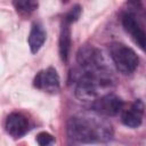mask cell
<instances>
[{
    "instance_id": "1",
    "label": "cell",
    "mask_w": 146,
    "mask_h": 146,
    "mask_svg": "<svg viewBox=\"0 0 146 146\" xmlns=\"http://www.w3.org/2000/svg\"><path fill=\"white\" fill-rule=\"evenodd\" d=\"M67 136L74 143L91 144L108 141L113 137L112 125L98 116L79 115L67 122Z\"/></svg>"
},
{
    "instance_id": "2",
    "label": "cell",
    "mask_w": 146,
    "mask_h": 146,
    "mask_svg": "<svg viewBox=\"0 0 146 146\" xmlns=\"http://www.w3.org/2000/svg\"><path fill=\"white\" fill-rule=\"evenodd\" d=\"M110 54L116 68L123 74H130L135 72L139 65V58L135 50L123 43H111Z\"/></svg>"
},
{
    "instance_id": "3",
    "label": "cell",
    "mask_w": 146,
    "mask_h": 146,
    "mask_svg": "<svg viewBox=\"0 0 146 146\" xmlns=\"http://www.w3.org/2000/svg\"><path fill=\"white\" fill-rule=\"evenodd\" d=\"M122 107H123L122 99L114 94H106L97 98L92 104V108L96 113L106 116L116 115L122 110Z\"/></svg>"
},
{
    "instance_id": "4",
    "label": "cell",
    "mask_w": 146,
    "mask_h": 146,
    "mask_svg": "<svg viewBox=\"0 0 146 146\" xmlns=\"http://www.w3.org/2000/svg\"><path fill=\"white\" fill-rule=\"evenodd\" d=\"M35 88L55 94L59 90V76L54 67H48L47 70L36 73L33 80Z\"/></svg>"
},
{
    "instance_id": "5",
    "label": "cell",
    "mask_w": 146,
    "mask_h": 146,
    "mask_svg": "<svg viewBox=\"0 0 146 146\" xmlns=\"http://www.w3.org/2000/svg\"><path fill=\"white\" fill-rule=\"evenodd\" d=\"M76 59L81 68H94L105 65L103 62L102 52L91 46H84L80 48L76 55Z\"/></svg>"
},
{
    "instance_id": "6",
    "label": "cell",
    "mask_w": 146,
    "mask_h": 146,
    "mask_svg": "<svg viewBox=\"0 0 146 146\" xmlns=\"http://www.w3.org/2000/svg\"><path fill=\"white\" fill-rule=\"evenodd\" d=\"M6 131L14 138H21L29 130V120L25 115L18 112L10 113L6 119Z\"/></svg>"
},
{
    "instance_id": "7",
    "label": "cell",
    "mask_w": 146,
    "mask_h": 146,
    "mask_svg": "<svg viewBox=\"0 0 146 146\" xmlns=\"http://www.w3.org/2000/svg\"><path fill=\"white\" fill-rule=\"evenodd\" d=\"M122 25L124 30L132 36L133 41L137 43V46L144 50L145 49V32L137 21L136 16L132 14H125L122 17Z\"/></svg>"
},
{
    "instance_id": "8",
    "label": "cell",
    "mask_w": 146,
    "mask_h": 146,
    "mask_svg": "<svg viewBox=\"0 0 146 146\" xmlns=\"http://www.w3.org/2000/svg\"><path fill=\"white\" fill-rule=\"evenodd\" d=\"M144 116V103L140 99L135 100L128 110L122 113V122L129 128H138L143 122Z\"/></svg>"
},
{
    "instance_id": "9",
    "label": "cell",
    "mask_w": 146,
    "mask_h": 146,
    "mask_svg": "<svg viewBox=\"0 0 146 146\" xmlns=\"http://www.w3.org/2000/svg\"><path fill=\"white\" fill-rule=\"evenodd\" d=\"M46 31L43 29V26L39 23H35L32 25V29L30 31L29 34V46H30V50L32 54H36L41 47L43 46L44 41H46Z\"/></svg>"
},
{
    "instance_id": "10",
    "label": "cell",
    "mask_w": 146,
    "mask_h": 146,
    "mask_svg": "<svg viewBox=\"0 0 146 146\" xmlns=\"http://www.w3.org/2000/svg\"><path fill=\"white\" fill-rule=\"evenodd\" d=\"M58 46H59L58 49H59L60 59L64 63H66L68 59V54L71 49V27H70V24L65 21H63L62 26H60Z\"/></svg>"
},
{
    "instance_id": "11",
    "label": "cell",
    "mask_w": 146,
    "mask_h": 146,
    "mask_svg": "<svg viewBox=\"0 0 146 146\" xmlns=\"http://www.w3.org/2000/svg\"><path fill=\"white\" fill-rule=\"evenodd\" d=\"M13 5L16 11L23 17H26L33 14L39 6L38 0H14Z\"/></svg>"
},
{
    "instance_id": "12",
    "label": "cell",
    "mask_w": 146,
    "mask_h": 146,
    "mask_svg": "<svg viewBox=\"0 0 146 146\" xmlns=\"http://www.w3.org/2000/svg\"><path fill=\"white\" fill-rule=\"evenodd\" d=\"M80 15H81V7H80L79 5H75V6L66 14L64 21L67 22L68 24H71V23H73V22H76L78 18L80 17Z\"/></svg>"
},
{
    "instance_id": "13",
    "label": "cell",
    "mask_w": 146,
    "mask_h": 146,
    "mask_svg": "<svg viewBox=\"0 0 146 146\" xmlns=\"http://www.w3.org/2000/svg\"><path fill=\"white\" fill-rule=\"evenodd\" d=\"M36 143L39 145H41V146H47V145L54 143V137L50 133H48L46 131H42V132L38 133V136H36Z\"/></svg>"
},
{
    "instance_id": "14",
    "label": "cell",
    "mask_w": 146,
    "mask_h": 146,
    "mask_svg": "<svg viewBox=\"0 0 146 146\" xmlns=\"http://www.w3.org/2000/svg\"><path fill=\"white\" fill-rule=\"evenodd\" d=\"M139 2H140V0H129V3L135 5V6H137V3H139Z\"/></svg>"
}]
</instances>
